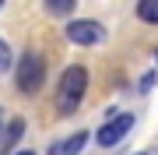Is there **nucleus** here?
<instances>
[{
  "label": "nucleus",
  "instance_id": "nucleus-12",
  "mask_svg": "<svg viewBox=\"0 0 158 155\" xmlns=\"http://www.w3.org/2000/svg\"><path fill=\"white\" fill-rule=\"evenodd\" d=\"M0 4H4V0H0Z\"/></svg>",
  "mask_w": 158,
  "mask_h": 155
},
{
  "label": "nucleus",
  "instance_id": "nucleus-9",
  "mask_svg": "<svg viewBox=\"0 0 158 155\" xmlns=\"http://www.w3.org/2000/svg\"><path fill=\"white\" fill-rule=\"evenodd\" d=\"M0 71H11V50L4 39H0Z\"/></svg>",
  "mask_w": 158,
  "mask_h": 155
},
{
  "label": "nucleus",
  "instance_id": "nucleus-10",
  "mask_svg": "<svg viewBox=\"0 0 158 155\" xmlns=\"http://www.w3.org/2000/svg\"><path fill=\"white\" fill-rule=\"evenodd\" d=\"M11 155H35V152H28V148H25V152H11Z\"/></svg>",
  "mask_w": 158,
  "mask_h": 155
},
{
  "label": "nucleus",
  "instance_id": "nucleus-5",
  "mask_svg": "<svg viewBox=\"0 0 158 155\" xmlns=\"http://www.w3.org/2000/svg\"><path fill=\"white\" fill-rule=\"evenodd\" d=\"M85 144H88V134L77 131V134H70V138H63V141H53L49 155H81V152H85Z\"/></svg>",
  "mask_w": 158,
  "mask_h": 155
},
{
  "label": "nucleus",
  "instance_id": "nucleus-4",
  "mask_svg": "<svg viewBox=\"0 0 158 155\" xmlns=\"http://www.w3.org/2000/svg\"><path fill=\"white\" fill-rule=\"evenodd\" d=\"M67 39L74 42V46H98V42L106 39V28H102L98 21L81 18V21H70L67 25Z\"/></svg>",
  "mask_w": 158,
  "mask_h": 155
},
{
  "label": "nucleus",
  "instance_id": "nucleus-3",
  "mask_svg": "<svg viewBox=\"0 0 158 155\" xmlns=\"http://www.w3.org/2000/svg\"><path fill=\"white\" fill-rule=\"evenodd\" d=\"M130 127H134V116H130V113H109V120L98 127L95 141L102 144V148H113V144H119L130 134Z\"/></svg>",
  "mask_w": 158,
  "mask_h": 155
},
{
  "label": "nucleus",
  "instance_id": "nucleus-1",
  "mask_svg": "<svg viewBox=\"0 0 158 155\" xmlns=\"http://www.w3.org/2000/svg\"><path fill=\"white\" fill-rule=\"evenodd\" d=\"M85 92H88V71L81 63H70L56 85V109L60 113H74L81 106V99H85Z\"/></svg>",
  "mask_w": 158,
  "mask_h": 155
},
{
  "label": "nucleus",
  "instance_id": "nucleus-11",
  "mask_svg": "<svg viewBox=\"0 0 158 155\" xmlns=\"http://www.w3.org/2000/svg\"><path fill=\"white\" fill-rule=\"evenodd\" d=\"M155 60H158V53H155Z\"/></svg>",
  "mask_w": 158,
  "mask_h": 155
},
{
  "label": "nucleus",
  "instance_id": "nucleus-14",
  "mask_svg": "<svg viewBox=\"0 0 158 155\" xmlns=\"http://www.w3.org/2000/svg\"><path fill=\"white\" fill-rule=\"evenodd\" d=\"M137 155H141V152H137Z\"/></svg>",
  "mask_w": 158,
  "mask_h": 155
},
{
  "label": "nucleus",
  "instance_id": "nucleus-6",
  "mask_svg": "<svg viewBox=\"0 0 158 155\" xmlns=\"http://www.w3.org/2000/svg\"><path fill=\"white\" fill-rule=\"evenodd\" d=\"M21 134H25V120H21V116H14V120L4 127V134H0V152H11L14 141L21 138Z\"/></svg>",
  "mask_w": 158,
  "mask_h": 155
},
{
  "label": "nucleus",
  "instance_id": "nucleus-2",
  "mask_svg": "<svg viewBox=\"0 0 158 155\" xmlns=\"http://www.w3.org/2000/svg\"><path fill=\"white\" fill-rule=\"evenodd\" d=\"M14 81H18V88H21L25 95H35L42 88V81H46V67H42V57L39 53H25L21 60H18V67H14Z\"/></svg>",
  "mask_w": 158,
  "mask_h": 155
},
{
  "label": "nucleus",
  "instance_id": "nucleus-8",
  "mask_svg": "<svg viewBox=\"0 0 158 155\" xmlns=\"http://www.w3.org/2000/svg\"><path fill=\"white\" fill-rule=\"evenodd\" d=\"M137 18L148 25H158V0H141L137 4Z\"/></svg>",
  "mask_w": 158,
  "mask_h": 155
},
{
  "label": "nucleus",
  "instance_id": "nucleus-7",
  "mask_svg": "<svg viewBox=\"0 0 158 155\" xmlns=\"http://www.w3.org/2000/svg\"><path fill=\"white\" fill-rule=\"evenodd\" d=\"M74 7H77V0H46V14L53 18H67Z\"/></svg>",
  "mask_w": 158,
  "mask_h": 155
},
{
  "label": "nucleus",
  "instance_id": "nucleus-13",
  "mask_svg": "<svg viewBox=\"0 0 158 155\" xmlns=\"http://www.w3.org/2000/svg\"><path fill=\"white\" fill-rule=\"evenodd\" d=\"M0 116H4V113H0Z\"/></svg>",
  "mask_w": 158,
  "mask_h": 155
}]
</instances>
